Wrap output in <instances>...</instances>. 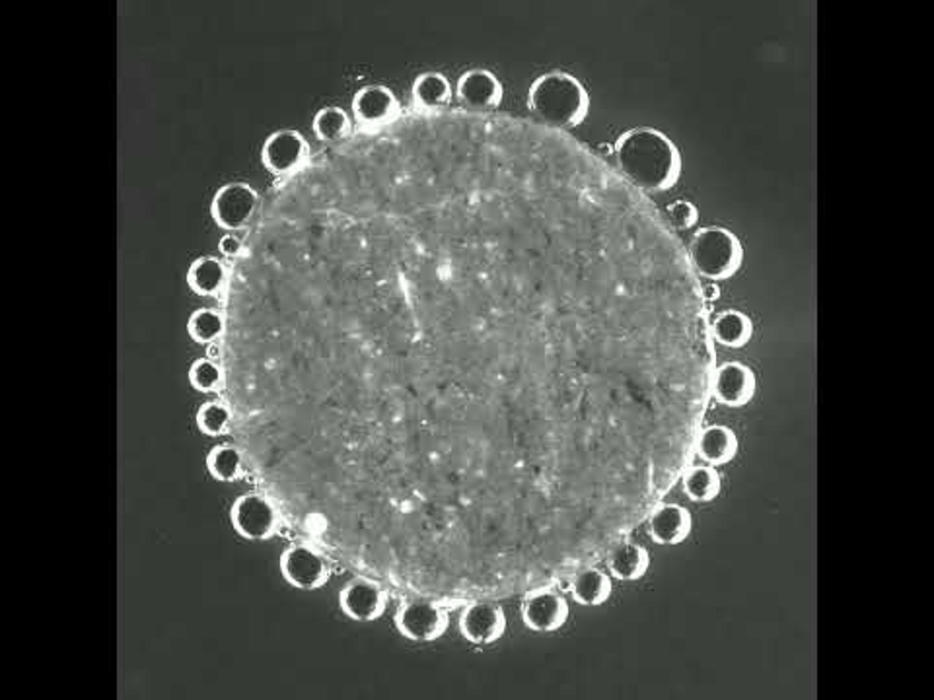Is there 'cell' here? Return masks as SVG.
Returning a JSON list of instances; mask_svg holds the SVG:
<instances>
[{"label": "cell", "instance_id": "cell-1", "mask_svg": "<svg viewBox=\"0 0 934 700\" xmlns=\"http://www.w3.org/2000/svg\"><path fill=\"white\" fill-rule=\"evenodd\" d=\"M425 117L326 207L423 300L407 386L446 598L524 596L606 559L692 467L711 303L666 214L573 134Z\"/></svg>", "mask_w": 934, "mask_h": 700}, {"label": "cell", "instance_id": "cell-2", "mask_svg": "<svg viewBox=\"0 0 934 700\" xmlns=\"http://www.w3.org/2000/svg\"><path fill=\"white\" fill-rule=\"evenodd\" d=\"M615 170L640 193L654 194L676 186L682 156L676 144L658 129H630L615 144Z\"/></svg>", "mask_w": 934, "mask_h": 700}, {"label": "cell", "instance_id": "cell-3", "mask_svg": "<svg viewBox=\"0 0 934 700\" xmlns=\"http://www.w3.org/2000/svg\"><path fill=\"white\" fill-rule=\"evenodd\" d=\"M528 108L537 123L567 132L588 116L590 96L576 77L563 70H553L537 78L529 88Z\"/></svg>", "mask_w": 934, "mask_h": 700}, {"label": "cell", "instance_id": "cell-4", "mask_svg": "<svg viewBox=\"0 0 934 700\" xmlns=\"http://www.w3.org/2000/svg\"><path fill=\"white\" fill-rule=\"evenodd\" d=\"M687 257L699 279L711 282L734 277L744 263V248L736 233L721 226H705L693 233Z\"/></svg>", "mask_w": 934, "mask_h": 700}, {"label": "cell", "instance_id": "cell-5", "mask_svg": "<svg viewBox=\"0 0 934 700\" xmlns=\"http://www.w3.org/2000/svg\"><path fill=\"white\" fill-rule=\"evenodd\" d=\"M232 526L244 539L265 541L271 539L280 528V513L271 498L248 492L234 502L230 510Z\"/></svg>", "mask_w": 934, "mask_h": 700}, {"label": "cell", "instance_id": "cell-6", "mask_svg": "<svg viewBox=\"0 0 934 700\" xmlns=\"http://www.w3.org/2000/svg\"><path fill=\"white\" fill-rule=\"evenodd\" d=\"M396 627L413 642H433L448 629V613L436 599H409L397 611Z\"/></svg>", "mask_w": 934, "mask_h": 700}, {"label": "cell", "instance_id": "cell-7", "mask_svg": "<svg viewBox=\"0 0 934 700\" xmlns=\"http://www.w3.org/2000/svg\"><path fill=\"white\" fill-rule=\"evenodd\" d=\"M567 599L563 593L544 586V588H536L524 593V601H521V621L526 624V629L534 630V632H557L563 629L568 621Z\"/></svg>", "mask_w": 934, "mask_h": 700}, {"label": "cell", "instance_id": "cell-8", "mask_svg": "<svg viewBox=\"0 0 934 700\" xmlns=\"http://www.w3.org/2000/svg\"><path fill=\"white\" fill-rule=\"evenodd\" d=\"M257 204L259 194L256 189L244 181H234L220 187L215 193L210 202V214L220 228L234 232L249 224L256 214Z\"/></svg>", "mask_w": 934, "mask_h": 700}, {"label": "cell", "instance_id": "cell-9", "mask_svg": "<svg viewBox=\"0 0 934 700\" xmlns=\"http://www.w3.org/2000/svg\"><path fill=\"white\" fill-rule=\"evenodd\" d=\"M308 158V140L304 139L300 132L290 129L272 132L261 148V162L277 178H290L300 173L306 168Z\"/></svg>", "mask_w": 934, "mask_h": 700}, {"label": "cell", "instance_id": "cell-10", "mask_svg": "<svg viewBox=\"0 0 934 700\" xmlns=\"http://www.w3.org/2000/svg\"><path fill=\"white\" fill-rule=\"evenodd\" d=\"M757 389V378L754 370L738 360H728L721 366H715L713 378H711V399L716 403L742 409L752 403Z\"/></svg>", "mask_w": 934, "mask_h": 700}, {"label": "cell", "instance_id": "cell-11", "mask_svg": "<svg viewBox=\"0 0 934 700\" xmlns=\"http://www.w3.org/2000/svg\"><path fill=\"white\" fill-rule=\"evenodd\" d=\"M280 572L298 590H318L329 580L331 568L326 557L310 544H292L280 559Z\"/></svg>", "mask_w": 934, "mask_h": 700}, {"label": "cell", "instance_id": "cell-12", "mask_svg": "<svg viewBox=\"0 0 934 700\" xmlns=\"http://www.w3.org/2000/svg\"><path fill=\"white\" fill-rule=\"evenodd\" d=\"M459 630L471 644H495L505 637V611L493 599L469 601L459 614Z\"/></svg>", "mask_w": 934, "mask_h": 700}, {"label": "cell", "instance_id": "cell-13", "mask_svg": "<svg viewBox=\"0 0 934 700\" xmlns=\"http://www.w3.org/2000/svg\"><path fill=\"white\" fill-rule=\"evenodd\" d=\"M339 606L352 621H376L388 607V596L372 578H355L339 593Z\"/></svg>", "mask_w": 934, "mask_h": 700}, {"label": "cell", "instance_id": "cell-14", "mask_svg": "<svg viewBox=\"0 0 934 700\" xmlns=\"http://www.w3.org/2000/svg\"><path fill=\"white\" fill-rule=\"evenodd\" d=\"M399 113V101L388 86H365L352 98V116L365 129L376 131L394 123Z\"/></svg>", "mask_w": 934, "mask_h": 700}, {"label": "cell", "instance_id": "cell-15", "mask_svg": "<svg viewBox=\"0 0 934 700\" xmlns=\"http://www.w3.org/2000/svg\"><path fill=\"white\" fill-rule=\"evenodd\" d=\"M458 100L471 113H493L503 100V84L490 70H467L458 80Z\"/></svg>", "mask_w": 934, "mask_h": 700}, {"label": "cell", "instance_id": "cell-16", "mask_svg": "<svg viewBox=\"0 0 934 700\" xmlns=\"http://www.w3.org/2000/svg\"><path fill=\"white\" fill-rule=\"evenodd\" d=\"M645 526L646 533L654 543L674 547L684 543L685 539L692 536V512L684 506L660 502L648 513Z\"/></svg>", "mask_w": 934, "mask_h": 700}, {"label": "cell", "instance_id": "cell-17", "mask_svg": "<svg viewBox=\"0 0 934 700\" xmlns=\"http://www.w3.org/2000/svg\"><path fill=\"white\" fill-rule=\"evenodd\" d=\"M607 570L619 582H637L648 572L650 567V554L643 544L623 539L619 543L609 549L606 554Z\"/></svg>", "mask_w": 934, "mask_h": 700}, {"label": "cell", "instance_id": "cell-18", "mask_svg": "<svg viewBox=\"0 0 934 700\" xmlns=\"http://www.w3.org/2000/svg\"><path fill=\"white\" fill-rule=\"evenodd\" d=\"M567 588L578 606L598 607L612 598L614 583L606 570H602L598 564H592L576 570L575 574L568 578Z\"/></svg>", "mask_w": 934, "mask_h": 700}, {"label": "cell", "instance_id": "cell-19", "mask_svg": "<svg viewBox=\"0 0 934 700\" xmlns=\"http://www.w3.org/2000/svg\"><path fill=\"white\" fill-rule=\"evenodd\" d=\"M738 436L732 428L713 424L700 428L695 442V456L711 467L726 466L738 456Z\"/></svg>", "mask_w": 934, "mask_h": 700}, {"label": "cell", "instance_id": "cell-20", "mask_svg": "<svg viewBox=\"0 0 934 700\" xmlns=\"http://www.w3.org/2000/svg\"><path fill=\"white\" fill-rule=\"evenodd\" d=\"M711 337L724 349H742L754 337V323L744 311L724 310L711 318Z\"/></svg>", "mask_w": 934, "mask_h": 700}, {"label": "cell", "instance_id": "cell-21", "mask_svg": "<svg viewBox=\"0 0 934 700\" xmlns=\"http://www.w3.org/2000/svg\"><path fill=\"white\" fill-rule=\"evenodd\" d=\"M228 282V271L225 263L217 257H199L191 263L187 272V284L191 287L195 294L218 296L225 290Z\"/></svg>", "mask_w": 934, "mask_h": 700}, {"label": "cell", "instance_id": "cell-22", "mask_svg": "<svg viewBox=\"0 0 934 700\" xmlns=\"http://www.w3.org/2000/svg\"><path fill=\"white\" fill-rule=\"evenodd\" d=\"M682 489L685 497L697 504L713 502L723 490V479L716 471V467L692 466L682 474Z\"/></svg>", "mask_w": 934, "mask_h": 700}, {"label": "cell", "instance_id": "cell-23", "mask_svg": "<svg viewBox=\"0 0 934 700\" xmlns=\"http://www.w3.org/2000/svg\"><path fill=\"white\" fill-rule=\"evenodd\" d=\"M450 82L440 72H425L413 82V100L427 113H435L450 100Z\"/></svg>", "mask_w": 934, "mask_h": 700}, {"label": "cell", "instance_id": "cell-24", "mask_svg": "<svg viewBox=\"0 0 934 700\" xmlns=\"http://www.w3.org/2000/svg\"><path fill=\"white\" fill-rule=\"evenodd\" d=\"M314 134L324 144H341L342 140L349 139L350 117L341 108L319 109L314 117Z\"/></svg>", "mask_w": 934, "mask_h": 700}, {"label": "cell", "instance_id": "cell-25", "mask_svg": "<svg viewBox=\"0 0 934 700\" xmlns=\"http://www.w3.org/2000/svg\"><path fill=\"white\" fill-rule=\"evenodd\" d=\"M207 467H209V473L217 481H238L241 471H244V456H241L240 448H236V446H228V443L217 446V448L210 450Z\"/></svg>", "mask_w": 934, "mask_h": 700}, {"label": "cell", "instance_id": "cell-26", "mask_svg": "<svg viewBox=\"0 0 934 700\" xmlns=\"http://www.w3.org/2000/svg\"><path fill=\"white\" fill-rule=\"evenodd\" d=\"M226 323L222 313L210 308H201L195 311L193 316L189 318L187 323V331L191 334L195 342L201 344H210L217 342L222 334H225Z\"/></svg>", "mask_w": 934, "mask_h": 700}, {"label": "cell", "instance_id": "cell-27", "mask_svg": "<svg viewBox=\"0 0 934 700\" xmlns=\"http://www.w3.org/2000/svg\"><path fill=\"white\" fill-rule=\"evenodd\" d=\"M230 424H232V411L228 409V404L220 401H207L197 412V427L202 434L217 438V436L226 434L230 430Z\"/></svg>", "mask_w": 934, "mask_h": 700}, {"label": "cell", "instance_id": "cell-28", "mask_svg": "<svg viewBox=\"0 0 934 700\" xmlns=\"http://www.w3.org/2000/svg\"><path fill=\"white\" fill-rule=\"evenodd\" d=\"M189 381L201 393H217L225 386V370L217 360L199 358L189 370Z\"/></svg>", "mask_w": 934, "mask_h": 700}, {"label": "cell", "instance_id": "cell-29", "mask_svg": "<svg viewBox=\"0 0 934 700\" xmlns=\"http://www.w3.org/2000/svg\"><path fill=\"white\" fill-rule=\"evenodd\" d=\"M666 220L674 230H687V228L697 224L699 210L689 201L672 202L666 209Z\"/></svg>", "mask_w": 934, "mask_h": 700}, {"label": "cell", "instance_id": "cell-30", "mask_svg": "<svg viewBox=\"0 0 934 700\" xmlns=\"http://www.w3.org/2000/svg\"><path fill=\"white\" fill-rule=\"evenodd\" d=\"M241 249H244V243H241L240 238L238 236H234V233H226L225 238L220 240V253L226 257H238L241 253Z\"/></svg>", "mask_w": 934, "mask_h": 700}, {"label": "cell", "instance_id": "cell-31", "mask_svg": "<svg viewBox=\"0 0 934 700\" xmlns=\"http://www.w3.org/2000/svg\"><path fill=\"white\" fill-rule=\"evenodd\" d=\"M700 292H703V298H705V302L713 303L721 298V290L716 287V282H707V284H703L700 288Z\"/></svg>", "mask_w": 934, "mask_h": 700}, {"label": "cell", "instance_id": "cell-32", "mask_svg": "<svg viewBox=\"0 0 934 700\" xmlns=\"http://www.w3.org/2000/svg\"><path fill=\"white\" fill-rule=\"evenodd\" d=\"M218 357H220V347H218L217 342H210L209 354H207V358H210V360H217Z\"/></svg>", "mask_w": 934, "mask_h": 700}]
</instances>
